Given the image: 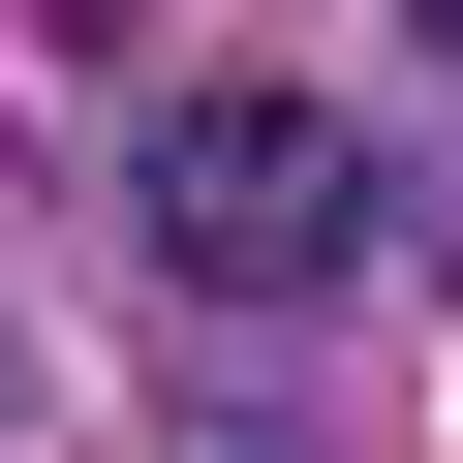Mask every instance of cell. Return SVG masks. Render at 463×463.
Masks as SVG:
<instances>
[{
	"instance_id": "1",
	"label": "cell",
	"mask_w": 463,
	"mask_h": 463,
	"mask_svg": "<svg viewBox=\"0 0 463 463\" xmlns=\"http://www.w3.org/2000/svg\"><path fill=\"white\" fill-rule=\"evenodd\" d=\"M124 216H155L185 309H309V279L371 248V124H340L309 62H185V93L124 124Z\"/></svg>"
},
{
	"instance_id": "2",
	"label": "cell",
	"mask_w": 463,
	"mask_h": 463,
	"mask_svg": "<svg viewBox=\"0 0 463 463\" xmlns=\"http://www.w3.org/2000/svg\"><path fill=\"white\" fill-rule=\"evenodd\" d=\"M402 32H463V0H402Z\"/></svg>"
}]
</instances>
